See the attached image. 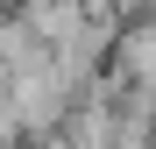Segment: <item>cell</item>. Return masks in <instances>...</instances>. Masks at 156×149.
I'll return each instance as SVG.
<instances>
[{
    "instance_id": "6da1fadb",
    "label": "cell",
    "mask_w": 156,
    "mask_h": 149,
    "mask_svg": "<svg viewBox=\"0 0 156 149\" xmlns=\"http://www.w3.org/2000/svg\"><path fill=\"white\" fill-rule=\"evenodd\" d=\"M114 64H121V85L128 92H149L156 99V14H142L135 29L114 36Z\"/></svg>"
},
{
    "instance_id": "7a4b0ae2",
    "label": "cell",
    "mask_w": 156,
    "mask_h": 149,
    "mask_svg": "<svg viewBox=\"0 0 156 149\" xmlns=\"http://www.w3.org/2000/svg\"><path fill=\"white\" fill-rule=\"evenodd\" d=\"M21 149H71L64 135H36V142H21Z\"/></svg>"
}]
</instances>
